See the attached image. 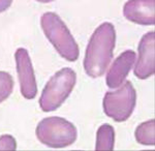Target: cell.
<instances>
[{
	"mask_svg": "<svg viewBox=\"0 0 155 151\" xmlns=\"http://www.w3.org/2000/svg\"><path fill=\"white\" fill-rule=\"evenodd\" d=\"M116 45L114 25L104 22L98 26L90 37L84 58V69L91 78L101 77L113 59Z\"/></svg>",
	"mask_w": 155,
	"mask_h": 151,
	"instance_id": "obj_1",
	"label": "cell"
},
{
	"mask_svg": "<svg viewBox=\"0 0 155 151\" xmlns=\"http://www.w3.org/2000/svg\"><path fill=\"white\" fill-rule=\"evenodd\" d=\"M41 25L47 39L55 47L60 56L68 61L79 58L80 50L74 37L62 19L55 12H45L41 18Z\"/></svg>",
	"mask_w": 155,
	"mask_h": 151,
	"instance_id": "obj_2",
	"label": "cell"
},
{
	"mask_svg": "<svg viewBox=\"0 0 155 151\" xmlns=\"http://www.w3.org/2000/svg\"><path fill=\"white\" fill-rule=\"evenodd\" d=\"M77 81L74 70L69 67L58 70L49 80L41 92L39 106L44 112L55 111L66 100Z\"/></svg>",
	"mask_w": 155,
	"mask_h": 151,
	"instance_id": "obj_3",
	"label": "cell"
},
{
	"mask_svg": "<svg viewBox=\"0 0 155 151\" xmlns=\"http://www.w3.org/2000/svg\"><path fill=\"white\" fill-rule=\"evenodd\" d=\"M36 137L42 144L51 148H65L77 140V128L71 122L57 116L42 119L36 126Z\"/></svg>",
	"mask_w": 155,
	"mask_h": 151,
	"instance_id": "obj_4",
	"label": "cell"
},
{
	"mask_svg": "<svg viewBox=\"0 0 155 151\" xmlns=\"http://www.w3.org/2000/svg\"><path fill=\"white\" fill-rule=\"evenodd\" d=\"M136 102V89L130 81H126L120 89L106 93L102 107L107 117L117 122H123L130 117Z\"/></svg>",
	"mask_w": 155,
	"mask_h": 151,
	"instance_id": "obj_5",
	"label": "cell"
},
{
	"mask_svg": "<svg viewBox=\"0 0 155 151\" xmlns=\"http://www.w3.org/2000/svg\"><path fill=\"white\" fill-rule=\"evenodd\" d=\"M15 58L22 95L27 99H33L37 94V85L29 53L24 48H19Z\"/></svg>",
	"mask_w": 155,
	"mask_h": 151,
	"instance_id": "obj_6",
	"label": "cell"
},
{
	"mask_svg": "<svg viewBox=\"0 0 155 151\" xmlns=\"http://www.w3.org/2000/svg\"><path fill=\"white\" fill-rule=\"evenodd\" d=\"M155 72V34L147 32L139 44V59L134 67V76L145 80L154 75Z\"/></svg>",
	"mask_w": 155,
	"mask_h": 151,
	"instance_id": "obj_7",
	"label": "cell"
},
{
	"mask_svg": "<svg viewBox=\"0 0 155 151\" xmlns=\"http://www.w3.org/2000/svg\"><path fill=\"white\" fill-rule=\"evenodd\" d=\"M137 59L134 51L127 50L119 55L107 74V85L110 88H117L124 83Z\"/></svg>",
	"mask_w": 155,
	"mask_h": 151,
	"instance_id": "obj_8",
	"label": "cell"
},
{
	"mask_svg": "<svg viewBox=\"0 0 155 151\" xmlns=\"http://www.w3.org/2000/svg\"><path fill=\"white\" fill-rule=\"evenodd\" d=\"M155 2L153 0H131L123 7V15L127 20L140 25L155 23Z\"/></svg>",
	"mask_w": 155,
	"mask_h": 151,
	"instance_id": "obj_9",
	"label": "cell"
},
{
	"mask_svg": "<svg viewBox=\"0 0 155 151\" xmlns=\"http://www.w3.org/2000/svg\"><path fill=\"white\" fill-rule=\"evenodd\" d=\"M115 145V130L109 123H104L98 128L96 134L95 150H113Z\"/></svg>",
	"mask_w": 155,
	"mask_h": 151,
	"instance_id": "obj_10",
	"label": "cell"
},
{
	"mask_svg": "<svg viewBox=\"0 0 155 151\" xmlns=\"http://www.w3.org/2000/svg\"><path fill=\"white\" fill-rule=\"evenodd\" d=\"M155 120L150 119L148 121H145L139 125L136 129L134 136L136 140L140 144L147 146H154L155 144Z\"/></svg>",
	"mask_w": 155,
	"mask_h": 151,
	"instance_id": "obj_11",
	"label": "cell"
},
{
	"mask_svg": "<svg viewBox=\"0 0 155 151\" xmlns=\"http://www.w3.org/2000/svg\"><path fill=\"white\" fill-rule=\"evenodd\" d=\"M14 89V79L6 72H0V104L12 94Z\"/></svg>",
	"mask_w": 155,
	"mask_h": 151,
	"instance_id": "obj_12",
	"label": "cell"
},
{
	"mask_svg": "<svg viewBox=\"0 0 155 151\" xmlns=\"http://www.w3.org/2000/svg\"><path fill=\"white\" fill-rule=\"evenodd\" d=\"M17 142L11 135H3L0 137V150H16Z\"/></svg>",
	"mask_w": 155,
	"mask_h": 151,
	"instance_id": "obj_13",
	"label": "cell"
},
{
	"mask_svg": "<svg viewBox=\"0 0 155 151\" xmlns=\"http://www.w3.org/2000/svg\"><path fill=\"white\" fill-rule=\"evenodd\" d=\"M11 5H12L11 0H2V1H0V12L6 11Z\"/></svg>",
	"mask_w": 155,
	"mask_h": 151,
	"instance_id": "obj_14",
	"label": "cell"
}]
</instances>
